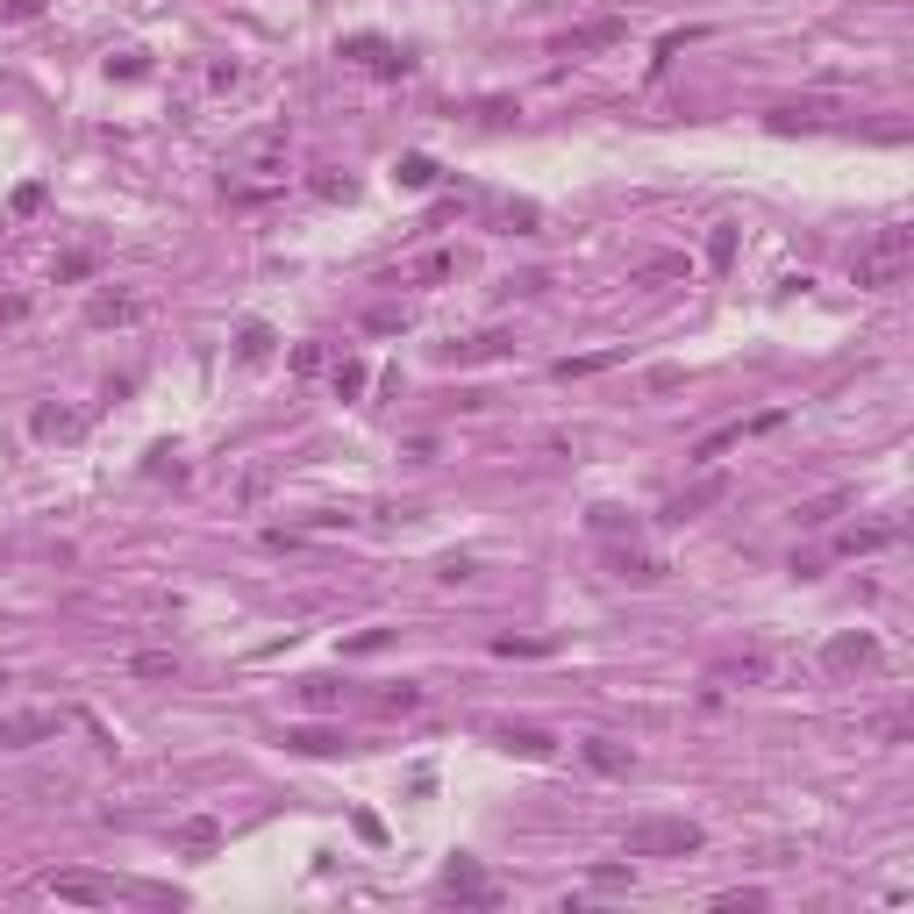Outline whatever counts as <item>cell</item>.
Instances as JSON below:
<instances>
[{
	"instance_id": "obj_1",
	"label": "cell",
	"mask_w": 914,
	"mask_h": 914,
	"mask_svg": "<svg viewBox=\"0 0 914 914\" xmlns=\"http://www.w3.org/2000/svg\"><path fill=\"white\" fill-rule=\"evenodd\" d=\"M907 272H914V228H901V222L872 228V243H858V257H850V279L872 286V294L901 286Z\"/></svg>"
},
{
	"instance_id": "obj_2",
	"label": "cell",
	"mask_w": 914,
	"mask_h": 914,
	"mask_svg": "<svg viewBox=\"0 0 914 914\" xmlns=\"http://www.w3.org/2000/svg\"><path fill=\"white\" fill-rule=\"evenodd\" d=\"M700 843H708V836H700V821H686V815H644V821H629V836H621L629 858H693Z\"/></svg>"
},
{
	"instance_id": "obj_3",
	"label": "cell",
	"mask_w": 914,
	"mask_h": 914,
	"mask_svg": "<svg viewBox=\"0 0 914 914\" xmlns=\"http://www.w3.org/2000/svg\"><path fill=\"white\" fill-rule=\"evenodd\" d=\"M615 43H629V14H593V22H578L557 36V57H601L615 51Z\"/></svg>"
},
{
	"instance_id": "obj_4",
	"label": "cell",
	"mask_w": 914,
	"mask_h": 914,
	"mask_svg": "<svg viewBox=\"0 0 914 914\" xmlns=\"http://www.w3.org/2000/svg\"><path fill=\"white\" fill-rule=\"evenodd\" d=\"M821 665H829V672H879V665H886V650H879V636L843 629V636H829V644H821Z\"/></svg>"
},
{
	"instance_id": "obj_5",
	"label": "cell",
	"mask_w": 914,
	"mask_h": 914,
	"mask_svg": "<svg viewBox=\"0 0 914 914\" xmlns=\"http://www.w3.org/2000/svg\"><path fill=\"white\" fill-rule=\"evenodd\" d=\"M343 57L364 65V72H379V79H407V72H415V57H407L401 43H386V36H343Z\"/></svg>"
},
{
	"instance_id": "obj_6",
	"label": "cell",
	"mask_w": 914,
	"mask_h": 914,
	"mask_svg": "<svg viewBox=\"0 0 914 914\" xmlns=\"http://www.w3.org/2000/svg\"><path fill=\"white\" fill-rule=\"evenodd\" d=\"M72 714L65 708H29V714H0V751H29V743L57 736Z\"/></svg>"
},
{
	"instance_id": "obj_7",
	"label": "cell",
	"mask_w": 914,
	"mask_h": 914,
	"mask_svg": "<svg viewBox=\"0 0 914 914\" xmlns=\"http://www.w3.org/2000/svg\"><path fill=\"white\" fill-rule=\"evenodd\" d=\"M444 901H457V907H500V886L479 872L471 858H450V872H444Z\"/></svg>"
},
{
	"instance_id": "obj_8",
	"label": "cell",
	"mask_w": 914,
	"mask_h": 914,
	"mask_svg": "<svg viewBox=\"0 0 914 914\" xmlns=\"http://www.w3.org/2000/svg\"><path fill=\"white\" fill-rule=\"evenodd\" d=\"M493 743H500V751H514V757H529V765L557 757V736H551V729H536V722H500Z\"/></svg>"
},
{
	"instance_id": "obj_9",
	"label": "cell",
	"mask_w": 914,
	"mask_h": 914,
	"mask_svg": "<svg viewBox=\"0 0 914 914\" xmlns=\"http://www.w3.org/2000/svg\"><path fill=\"white\" fill-rule=\"evenodd\" d=\"M722 493H729V479H722V471H708V479H700V486H686L679 500H665V514H658V522H672V529H686V522H693L700 508H714V500H722Z\"/></svg>"
},
{
	"instance_id": "obj_10",
	"label": "cell",
	"mask_w": 914,
	"mask_h": 914,
	"mask_svg": "<svg viewBox=\"0 0 914 914\" xmlns=\"http://www.w3.org/2000/svg\"><path fill=\"white\" fill-rule=\"evenodd\" d=\"M43 886H51L57 901H72V907H108L115 901V886H108V879H94V872H51Z\"/></svg>"
},
{
	"instance_id": "obj_11",
	"label": "cell",
	"mask_w": 914,
	"mask_h": 914,
	"mask_svg": "<svg viewBox=\"0 0 914 914\" xmlns=\"http://www.w3.org/2000/svg\"><path fill=\"white\" fill-rule=\"evenodd\" d=\"M86 322H94V329H129V322H144V300H136V294H115V286H100V294L86 300Z\"/></svg>"
},
{
	"instance_id": "obj_12",
	"label": "cell",
	"mask_w": 914,
	"mask_h": 914,
	"mask_svg": "<svg viewBox=\"0 0 914 914\" xmlns=\"http://www.w3.org/2000/svg\"><path fill=\"white\" fill-rule=\"evenodd\" d=\"M765 121H772L779 136H794V129H821V121H829V100H779V108H772Z\"/></svg>"
},
{
	"instance_id": "obj_13",
	"label": "cell",
	"mask_w": 914,
	"mask_h": 914,
	"mask_svg": "<svg viewBox=\"0 0 914 914\" xmlns=\"http://www.w3.org/2000/svg\"><path fill=\"white\" fill-rule=\"evenodd\" d=\"M29 429H36L43 444H79L86 415H72V407H36V415H29Z\"/></svg>"
},
{
	"instance_id": "obj_14",
	"label": "cell",
	"mask_w": 914,
	"mask_h": 914,
	"mask_svg": "<svg viewBox=\"0 0 914 914\" xmlns=\"http://www.w3.org/2000/svg\"><path fill=\"white\" fill-rule=\"evenodd\" d=\"M514 337H500V329H486V337H471V343H450L444 350V364H493V358H508Z\"/></svg>"
},
{
	"instance_id": "obj_15",
	"label": "cell",
	"mask_w": 914,
	"mask_h": 914,
	"mask_svg": "<svg viewBox=\"0 0 914 914\" xmlns=\"http://www.w3.org/2000/svg\"><path fill=\"white\" fill-rule=\"evenodd\" d=\"M243 164H251V172H279L286 164V129H257L251 144H243Z\"/></svg>"
},
{
	"instance_id": "obj_16",
	"label": "cell",
	"mask_w": 914,
	"mask_h": 914,
	"mask_svg": "<svg viewBox=\"0 0 914 914\" xmlns=\"http://www.w3.org/2000/svg\"><path fill=\"white\" fill-rule=\"evenodd\" d=\"M893 536H901V529H893V522H872V529H843V536H836V551H843V557H872V551H886Z\"/></svg>"
},
{
	"instance_id": "obj_17",
	"label": "cell",
	"mask_w": 914,
	"mask_h": 914,
	"mask_svg": "<svg viewBox=\"0 0 914 914\" xmlns=\"http://www.w3.org/2000/svg\"><path fill=\"white\" fill-rule=\"evenodd\" d=\"M393 179H401V187H407V193H429V187H436V179H444V164H436V158H422V150H407V158H401V164H393Z\"/></svg>"
},
{
	"instance_id": "obj_18",
	"label": "cell",
	"mask_w": 914,
	"mask_h": 914,
	"mask_svg": "<svg viewBox=\"0 0 914 914\" xmlns=\"http://www.w3.org/2000/svg\"><path fill=\"white\" fill-rule=\"evenodd\" d=\"M607 565H615V578H629V586H658V578H665V565H658V557H644V551H615Z\"/></svg>"
},
{
	"instance_id": "obj_19",
	"label": "cell",
	"mask_w": 914,
	"mask_h": 914,
	"mask_svg": "<svg viewBox=\"0 0 914 914\" xmlns=\"http://www.w3.org/2000/svg\"><path fill=\"white\" fill-rule=\"evenodd\" d=\"M286 751H300V757H337L343 736H337V729H286Z\"/></svg>"
},
{
	"instance_id": "obj_20",
	"label": "cell",
	"mask_w": 914,
	"mask_h": 914,
	"mask_svg": "<svg viewBox=\"0 0 914 914\" xmlns=\"http://www.w3.org/2000/svg\"><path fill=\"white\" fill-rule=\"evenodd\" d=\"M172 836H179V850H215V843H222V821H215V815H187Z\"/></svg>"
},
{
	"instance_id": "obj_21",
	"label": "cell",
	"mask_w": 914,
	"mask_h": 914,
	"mask_svg": "<svg viewBox=\"0 0 914 914\" xmlns=\"http://www.w3.org/2000/svg\"><path fill=\"white\" fill-rule=\"evenodd\" d=\"M629 350H593V358H557L551 364V379H593V372H607V364H621Z\"/></svg>"
},
{
	"instance_id": "obj_22",
	"label": "cell",
	"mask_w": 914,
	"mask_h": 914,
	"mask_svg": "<svg viewBox=\"0 0 914 914\" xmlns=\"http://www.w3.org/2000/svg\"><path fill=\"white\" fill-rule=\"evenodd\" d=\"M586 765H593V772H636V751H621V743L593 736V743H586Z\"/></svg>"
},
{
	"instance_id": "obj_23",
	"label": "cell",
	"mask_w": 914,
	"mask_h": 914,
	"mask_svg": "<svg viewBox=\"0 0 914 914\" xmlns=\"http://www.w3.org/2000/svg\"><path fill=\"white\" fill-rule=\"evenodd\" d=\"M272 343H279V337H272L265 322H243V329H236V358H243V364H265Z\"/></svg>"
},
{
	"instance_id": "obj_24",
	"label": "cell",
	"mask_w": 914,
	"mask_h": 914,
	"mask_svg": "<svg viewBox=\"0 0 914 914\" xmlns=\"http://www.w3.org/2000/svg\"><path fill=\"white\" fill-rule=\"evenodd\" d=\"M736 265V222H714L708 228V272H729Z\"/></svg>"
},
{
	"instance_id": "obj_25",
	"label": "cell",
	"mask_w": 914,
	"mask_h": 914,
	"mask_svg": "<svg viewBox=\"0 0 914 914\" xmlns=\"http://www.w3.org/2000/svg\"><path fill=\"white\" fill-rule=\"evenodd\" d=\"M665 279H686V257H644L629 272V286H665Z\"/></svg>"
},
{
	"instance_id": "obj_26",
	"label": "cell",
	"mask_w": 914,
	"mask_h": 914,
	"mask_svg": "<svg viewBox=\"0 0 914 914\" xmlns=\"http://www.w3.org/2000/svg\"><path fill=\"white\" fill-rule=\"evenodd\" d=\"M843 508H850V493H821V500H807V508H794V522L800 529H821V522H836Z\"/></svg>"
},
{
	"instance_id": "obj_27",
	"label": "cell",
	"mask_w": 914,
	"mask_h": 914,
	"mask_svg": "<svg viewBox=\"0 0 914 914\" xmlns=\"http://www.w3.org/2000/svg\"><path fill=\"white\" fill-rule=\"evenodd\" d=\"M129 672L136 679H179V658H172V650H136Z\"/></svg>"
},
{
	"instance_id": "obj_28",
	"label": "cell",
	"mask_w": 914,
	"mask_h": 914,
	"mask_svg": "<svg viewBox=\"0 0 914 914\" xmlns=\"http://www.w3.org/2000/svg\"><path fill=\"white\" fill-rule=\"evenodd\" d=\"M300 700H308L315 714H329V708H343V686L337 679H308V686H300Z\"/></svg>"
},
{
	"instance_id": "obj_29",
	"label": "cell",
	"mask_w": 914,
	"mask_h": 914,
	"mask_svg": "<svg viewBox=\"0 0 914 914\" xmlns=\"http://www.w3.org/2000/svg\"><path fill=\"white\" fill-rule=\"evenodd\" d=\"M536 201H508V208H500V228H514V236H536Z\"/></svg>"
},
{
	"instance_id": "obj_30",
	"label": "cell",
	"mask_w": 914,
	"mask_h": 914,
	"mask_svg": "<svg viewBox=\"0 0 914 914\" xmlns=\"http://www.w3.org/2000/svg\"><path fill=\"white\" fill-rule=\"evenodd\" d=\"M772 893L765 886H736V893H714V914H743V907H765Z\"/></svg>"
},
{
	"instance_id": "obj_31",
	"label": "cell",
	"mask_w": 914,
	"mask_h": 914,
	"mask_svg": "<svg viewBox=\"0 0 914 914\" xmlns=\"http://www.w3.org/2000/svg\"><path fill=\"white\" fill-rule=\"evenodd\" d=\"M364 386H372V372H364L358 358H343V364H337V393H343V401H358Z\"/></svg>"
},
{
	"instance_id": "obj_32",
	"label": "cell",
	"mask_w": 914,
	"mask_h": 914,
	"mask_svg": "<svg viewBox=\"0 0 914 914\" xmlns=\"http://www.w3.org/2000/svg\"><path fill=\"white\" fill-rule=\"evenodd\" d=\"M493 650L500 658H543L551 644H543V636H493Z\"/></svg>"
},
{
	"instance_id": "obj_33",
	"label": "cell",
	"mask_w": 914,
	"mask_h": 914,
	"mask_svg": "<svg viewBox=\"0 0 914 914\" xmlns=\"http://www.w3.org/2000/svg\"><path fill=\"white\" fill-rule=\"evenodd\" d=\"M407 322H415L407 308H372V315H364V329H379V337H401Z\"/></svg>"
},
{
	"instance_id": "obj_34",
	"label": "cell",
	"mask_w": 914,
	"mask_h": 914,
	"mask_svg": "<svg viewBox=\"0 0 914 914\" xmlns=\"http://www.w3.org/2000/svg\"><path fill=\"white\" fill-rule=\"evenodd\" d=\"M379 708H386V714H415L422 708V686H386V693H379Z\"/></svg>"
},
{
	"instance_id": "obj_35",
	"label": "cell",
	"mask_w": 914,
	"mask_h": 914,
	"mask_svg": "<svg viewBox=\"0 0 914 914\" xmlns=\"http://www.w3.org/2000/svg\"><path fill=\"white\" fill-rule=\"evenodd\" d=\"M36 208H43V187H36V179H22V187H14V201H8V215H36Z\"/></svg>"
},
{
	"instance_id": "obj_36",
	"label": "cell",
	"mask_w": 914,
	"mask_h": 914,
	"mask_svg": "<svg viewBox=\"0 0 914 914\" xmlns=\"http://www.w3.org/2000/svg\"><path fill=\"white\" fill-rule=\"evenodd\" d=\"M386 644H393V629H358L343 650H350V658H372V650H386Z\"/></svg>"
},
{
	"instance_id": "obj_37",
	"label": "cell",
	"mask_w": 914,
	"mask_h": 914,
	"mask_svg": "<svg viewBox=\"0 0 914 914\" xmlns=\"http://www.w3.org/2000/svg\"><path fill=\"white\" fill-rule=\"evenodd\" d=\"M450 272H457V257H450V251H429V257L415 265V279H450Z\"/></svg>"
},
{
	"instance_id": "obj_38",
	"label": "cell",
	"mask_w": 914,
	"mask_h": 914,
	"mask_svg": "<svg viewBox=\"0 0 914 914\" xmlns=\"http://www.w3.org/2000/svg\"><path fill=\"white\" fill-rule=\"evenodd\" d=\"M86 272H94V251H65L57 257V279H86Z\"/></svg>"
},
{
	"instance_id": "obj_39",
	"label": "cell",
	"mask_w": 914,
	"mask_h": 914,
	"mask_svg": "<svg viewBox=\"0 0 914 914\" xmlns=\"http://www.w3.org/2000/svg\"><path fill=\"white\" fill-rule=\"evenodd\" d=\"M43 0H0V22H36Z\"/></svg>"
},
{
	"instance_id": "obj_40",
	"label": "cell",
	"mask_w": 914,
	"mask_h": 914,
	"mask_svg": "<svg viewBox=\"0 0 914 914\" xmlns=\"http://www.w3.org/2000/svg\"><path fill=\"white\" fill-rule=\"evenodd\" d=\"M629 879H636L629 864H593V886H629Z\"/></svg>"
},
{
	"instance_id": "obj_41",
	"label": "cell",
	"mask_w": 914,
	"mask_h": 914,
	"mask_svg": "<svg viewBox=\"0 0 914 914\" xmlns=\"http://www.w3.org/2000/svg\"><path fill=\"white\" fill-rule=\"evenodd\" d=\"M315 193H322V201H350V179H337V172H322V179H315Z\"/></svg>"
},
{
	"instance_id": "obj_42",
	"label": "cell",
	"mask_w": 914,
	"mask_h": 914,
	"mask_svg": "<svg viewBox=\"0 0 914 914\" xmlns=\"http://www.w3.org/2000/svg\"><path fill=\"white\" fill-rule=\"evenodd\" d=\"M294 372H322V343H300L294 350Z\"/></svg>"
},
{
	"instance_id": "obj_43",
	"label": "cell",
	"mask_w": 914,
	"mask_h": 914,
	"mask_svg": "<svg viewBox=\"0 0 914 914\" xmlns=\"http://www.w3.org/2000/svg\"><path fill=\"white\" fill-rule=\"evenodd\" d=\"M436 578H444V586H465V578H471V557H450V565L436 572Z\"/></svg>"
},
{
	"instance_id": "obj_44",
	"label": "cell",
	"mask_w": 914,
	"mask_h": 914,
	"mask_svg": "<svg viewBox=\"0 0 914 914\" xmlns=\"http://www.w3.org/2000/svg\"><path fill=\"white\" fill-rule=\"evenodd\" d=\"M0 565H8V543H0Z\"/></svg>"
}]
</instances>
